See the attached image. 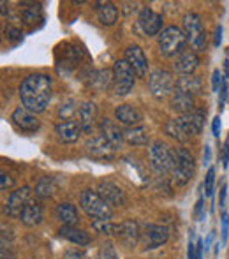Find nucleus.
I'll return each instance as SVG.
<instances>
[{
  "mask_svg": "<svg viewBox=\"0 0 229 259\" xmlns=\"http://www.w3.org/2000/svg\"><path fill=\"white\" fill-rule=\"evenodd\" d=\"M53 96V79L48 74L35 72L21 81L20 97L25 108L32 113H42Z\"/></svg>",
  "mask_w": 229,
  "mask_h": 259,
  "instance_id": "nucleus-1",
  "label": "nucleus"
},
{
  "mask_svg": "<svg viewBox=\"0 0 229 259\" xmlns=\"http://www.w3.org/2000/svg\"><path fill=\"white\" fill-rule=\"evenodd\" d=\"M203 125H205V111L203 109H194L191 113L180 115L178 118L168 120L164 125V131L173 140L187 141L192 136L201 133Z\"/></svg>",
  "mask_w": 229,
  "mask_h": 259,
  "instance_id": "nucleus-2",
  "label": "nucleus"
},
{
  "mask_svg": "<svg viewBox=\"0 0 229 259\" xmlns=\"http://www.w3.org/2000/svg\"><path fill=\"white\" fill-rule=\"evenodd\" d=\"M196 169L194 157L185 148H174L173 150V169L171 177L173 182L176 185H185L187 182H191L192 175Z\"/></svg>",
  "mask_w": 229,
  "mask_h": 259,
  "instance_id": "nucleus-3",
  "label": "nucleus"
},
{
  "mask_svg": "<svg viewBox=\"0 0 229 259\" xmlns=\"http://www.w3.org/2000/svg\"><path fill=\"white\" fill-rule=\"evenodd\" d=\"M79 205H81V208L85 210V213L88 217H94L96 221H99V219L110 221L113 217L111 206L96 191H83L81 196H79Z\"/></svg>",
  "mask_w": 229,
  "mask_h": 259,
  "instance_id": "nucleus-4",
  "label": "nucleus"
},
{
  "mask_svg": "<svg viewBox=\"0 0 229 259\" xmlns=\"http://www.w3.org/2000/svg\"><path fill=\"white\" fill-rule=\"evenodd\" d=\"M187 45L184 30L178 27H166L159 34V48L164 57H174V55L184 53V48Z\"/></svg>",
  "mask_w": 229,
  "mask_h": 259,
  "instance_id": "nucleus-5",
  "label": "nucleus"
},
{
  "mask_svg": "<svg viewBox=\"0 0 229 259\" xmlns=\"http://www.w3.org/2000/svg\"><path fill=\"white\" fill-rule=\"evenodd\" d=\"M134 78H136V72L132 71L129 62H127L125 58H123V60H116L113 65V92H115V96H118V97L127 96L134 87Z\"/></svg>",
  "mask_w": 229,
  "mask_h": 259,
  "instance_id": "nucleus-6",
  "label": "nucleus"
},
{
  "mask_svg": "<svg viewBox=\"0 0 229 259\" xmlns=\"http://www.w3.org/2000/svg\"><path fill=\"white\" fill-rule=\"evenodd\" d=\"M174 85H176V81L173 79L171 72L164 71V69H154V71L150 72V76H148L150 92H152V96L159 101L173 96Z\"/></svg>",
  "mask_w": 229,
  "mask_h": 259,
  "instance_id": "nucleus-7",
  "label": "nucleus"
},
{
  "mask_svg": "<svg viewBox=\"0 0 229 259\" xmlns=\"http://www.w3.org/2000/svg\"><path fill=\"white\" fill-rule=\"evenodd\" d=\"M148 159L150 164L159 175H168L173 169V150L168 145L155 141L148 148Z\"/></svg>",
  "mask_w": 229,
  "mask_h": 259,
  "instance_id": "nucleus-8",
  "label": "nucleus"
},
{
  "mask_svg": "<svg viewBox=\"0 0 229 259\" xmlns=\"http://www.w3.org/2000/svg\"><path fill=\"white\" fill-rule=\"evenodd\" d=\"M184 34L187 41L194 46V50H205L206 32L203 28L201 16L196 13H187L184 16Z\"/></svg>",
  "mask_w": 229,
  "mask_h": 259,
  "instance_id": "nucleus-9",
  "label": "nucleus"
},
{
  "mask_svg": "<svg viewBox=\"0 0 229 259\" xmlns=\"http://www.w3.org/2000/svg\"><path fill=\"white\" fill-rule=\"evenodd\" d=\"M138 28L141 30V34L145 35H157L161 34L162 28V16L155 11H152L150 7H143L140 11L138 16Z\"/></svg>",
  "mask_w": 229,
  "mask_h": 259,
  "instance_id": "nucleus-10",
  "label": "nucleus"
},
{
  "mask_svg": "<svg viewBox=\"0 0 229 259\" xmlns=\"http://www.w3.org/2000/svg\"><path fill=\"white\" fill-rule=\"evenodd\" d=\"M30 196H32V191H30V187H27V185L18 189V191H14L6 203V213L13 219L21 217L23 210L27 208L28 203H30Z\"/></svg>",
  "mask_w": 229,
  "mask_h": 259,
  "instance_id": "nucleus-11",
  "label": "nucleus"
},
{
  "mask_svg": "<svg viewBox=\"0 0 229 259\" xmlns=\"http://www.w3.org/2000/svg\"><path fill=\"white\" fill-rule=\"evenodd\" d=\"M85 148H86V154L96 160H113L115 159L116 148L110 141L104 140L103 136H96V138H92V140H88Z\"/></svg>",
  "mask_w": 229,
  "mask_h": 259,
  "instance_id": "nucleus-12",
  "label": "nucleus"
},
{
  "mask_svg": "<svg viewBox=\"0 0 229 259\" xmlns=\"http://www.w3.org/2000/svg\"><path fill=\"white\" fill-rule=\"evenodd\" d=\"M11 120H13V123L18 129L25 131V133H35L41 127V122L37 120L35 113L28 111L25 106H20V108L14 109L13 115H11Z\"/></svg>",
  "mask_w": 229,
  "mask_h": 259,
  "instance_id": "nucleus-13",
  "label": "nucleus"
},
{
  "mask_svg": "<svg viewBox=\"0 0 229 259\" xmlns=\"http://www.w3.org/2000/svg\"><path fill=\"white\" fill-rule=\"evenodd\" d=\"M169 238V231L164 226H157V224H148L145 228V249H157V247L164 245Z\"/></svg>",
  "mask_w": 229,
  "mask_h": 259,
  "instance_id": "nucleus-14",
  "label": "nucleus"
},
{
  "mask_svg": "<svg viewBox=\"0 0 229 259\" xmlns=\"http://www.w3.org/2000/svg\"><path fill=\"white\" fill-rule=\"evenodd\" d=\"M125 60L129 62V65L132 67V71L136 72L138 78H145V76H147L148 60L140 46H136V45L129 46V48L125 50Z\"/></svg>",
  "mask_w": 229,
  "mask_h": 259,
  "instance_id": "nucleus-15",
  "label": "nucleus"
},
{
  "mask_svg": "<svg viewBox=\"0 0 229 259\" xmlns=\"http://www.w3.org/2000/svg\"><path fill=\"white\" fill-rule=\"evenodd\" d=\"M97 192L110 206H122L125 203V194L113 182H101L99 187H97Z\"/></svg>",
  "mask_w": 229,
  "mask_h": 259,
  "instance_id": "nucleus-16",
  "label": "nucleus"
},
{
  "mask_svg": "<svg viewBox=\"0 0 229 259\" xmlns=\"http://www.w3.org/2000/svg\"><path fill=\"white\" fill-rule=\"evenodd\" d=\"M55 134L62 143H74L81 134V125L76 120H62L60 123H57Z\"/></svg>",
  "mask_w": 229,
  "mask_h": 259,
  "instance_id": "nucleus-17",
  "label": "nucleus"
},
{
  "mask_svg": "<svg viewBox=\"0 0 229 259\" xmlns=\"http://www.w3.org/2000/svg\"><path fill=\"white\" fill-rule=\"evenodd\" d=\"M115 116L120 123H123V125H127V127L140 125L141 118H143L140 109L134 108V106H130V104H120L118 108L115 109Z\"/></svg>",
  "mask_w": 229,
  "mask_h": 259,
  "instance_id": "nucleus-18",
  "label": "nucleus"
},
{
  "mask_svg": "<svg viewBox=\"0 0 229 259\" xmlns=\"http://www.w3.org/2000/svg\"><path fill=\"white\" fill-rule=\"evenodd\" d=\"M199 65V58L194 52H184L176 57L174 60V71L181 76H189L198 69Z\"/></svg>",
  "mask_w": 229,
  "mask_h": 259,
  "instance_id": "nucleus-19",
  "label": "nucleus"
},
{
  "mask_svg": "<svg viewBox=\"0 0 229 259\" xmlns=\"http://www.w3.org/2000/svg\"><path fill=\"white\" fill-rule=\"evenodd\" d=\"M101 136L106 141H110L115 148H118L123 141V131H120L118 125L111 122L110 118H103L101 120Z\"/></svg>",
  "mask_w": 229,
  "mask_h": 259,
  "instance_id": "nucleus-20",
  "label": "nucleus"
},
{
  "mask_svg": "<svg viewBox=\"0 0 229 259\" xmlns=\"http://www.w3.org/2000/svg\"><path fill=\"white\" fill-rule=\"evenodd\" d=\"M174 90L178 92H184L189 94V96L196 97L201 94V79L194 74H189V76H180L176 79V85H174Z\"/></svg>",
  "mask_w": 229,
  "mask_h": 259,
  "instance_id": "nucleus-21",
  "label": "nucleus"
},
{
  "mask_svg": "<svg viewBox=\"0 0 229 259\" xmlns=\"http://www.w3.org/2000/svg\"><path fill=\"white\" fill-rule=\"evenodd\" d=\"M96 115H97V109H96V104L94 103H83L79 106L78 122H79V125H81L83 133H92L94 122H96Z\"/></svg>",
  "mask_w": 229,
  "mask_h": 259,
  "instance_id": "nucleus-22",
  "label": "nucleus"
},
{
  "mask_svg": "<svg viewBox=\"0 0 229 259\" xmlns=\"http://www.w3.org/2000/svg\"><path fill=\"white\" fill-rule=\"evenodd\" d=\"M171 108L174 111L181 113V115H185V113H191L194 111V97L189 96V94H184V92H178V90H174L173 96H171Z\"/></svg>",
  "mask_w": 229,
  "mask_h": 259,
  "instance_id": "nucleus-23",
  "label": "nucleus"
},
{
  "mask_svg": "<svg viewBox=\"0 0 229 259\" xmlns=\"http://www.w3.org/2000/svg\"><path fill=\"white\" fill-rule=\"evenodd\" d=\"M55 213H57V219L64 226H76L79 221L78 210H76V206L71 205V203H60V205L57 206Z\"/></svg>",
  "mask_w": 229,
  "mask_h": 259,
  "instance_id": "nucleus-24",
  "label": "nucleus"
},
{
  "mask_svg": "<svg viewBox=\"0 0 229 259\" xmlns=\"http://www.w3.org/2000/svg\"><path fill=\"white\" fill-rule=\"evenodd\" d=\"M97 16H99L101 23L111 27L118 20V9L111 2H97Z\"/></svg>",
  "mask_w": 229,
  "mask_h": 259,
  "instance_id": "nucleus-25",
  "label": "nucleus"
},
{
  "mask_svg": "<svg viewBox=\"0 0 229 259\" xmlns=\"http://www.w3.org/2000/svg\"><path fill=\"white\" fill-rule=\"evenodd\" d=\"M21 222H23L25 226H28V228H34V226L41 224L42 221V208L39 203H34L30 201L27 205V208L23 210V213H21Z\"/></svg>",
  "mask_w": 229,
  "mask_h": 259,
  "instance_id": "nucleus-26",
  "label": "nucleus"
},
{
  "mask_svg": "<svg viewBox=\"0 0 229 259\" xmlns=\"http://www.w3.org/2000/svg\"><path fill=\"white\" fill-rule=\"evenodd\" d=\"M60 236L69 242L76 243V245H88L90 243V236L88 233H85L83 229H78L74 226H64L60 229Z\"/></svg>",
  "mask_w": 229,
  "mask_h": 259,
  "instance_id": "nucleus-27",
  "label": "nucleus"
},
{
  "mask_svg": "<svg viewBox=\"0 0 229 259\" xmlns=\"http://www.w3.org/2000/svg\"><path fill=\"white\" fill-rule=\"evenodd\" d=\"M123 140L129 145H147L148 143V131L143 125L127 127L123 131Z\"/></svg>",
  "mask_w": 229,
  "mask_h": 259,
  "instance_id": "nucleus-28",
  "label": "nucleus"
},
{
  "mask_svg": "<svg viewBox=\"0 0 229 259\" xmlns=\"http://www.w3.org/2000/svg\"><path fill=\"white\" fill-rule=\"evenodd\" d=\"M120 238L125 245L134 247L138 243V238H140V229H138V224L132 221H127L122 224V233H120Z\"/></svg>",
  "mask_w": 229,
  "mask_h": 259,
  "instance_id": "nucleus-29",
  "label": "nucleus"
},
{
  "mask_svg": "<svg viewBox=\"0 0 229 259\" xmlns=\"http://www.w3.org/2000/svg\"><path fill=\"white\" fill-rule=\"evenodd\" d=\"M94 229L101 235H108V236H118L120 238V233H122V224H113L111 221H94Z\"/></svg>",
  "mask_w": 229,
  "mask_h": 259,
  "instance_id": "nucleus-30",
  "label": "nucleus"
},
{
  "mask_svg": "<svg viewBox=\"0 0 229 259\" xmlns=\"http://www.w3.org/2000/svg\"><path fill=\"white\" fill-rule=\"evenodd\" d=\"M55 191L57 185L52 177H42L35 185V196H39V198H52L55 194Z\"/></svg>",
  "mask_w": 229,
  "mask_h": 259,
  "instance_id": "nucleus-31",
  "label": "nucleus"
},
{
  "mask_svg": "<svg viewBox=\"0 0 229 259\" xmlns=\"http://www.w3.org/2000/svg\"><path fill=\"white\" fill-rule=\"evenodd\" d=\"M92 85L97 90H106L110 87H113V71H108V69L97 71L92 78Z\"/></svg>",
  "mask_w": 229,
  "mask_h": 259,
  "instance_id": "nucleus-32",
  "label": "nucleus"
},
{
  "mask_svg": "<svg viewBox=\"0 0 229 259\" xmlns=\"http://www.w3.org/2000/svg\"><path fill=\"white\" fill-rule=\"evenodd\" d=\"M78 106H76L74 101H67L65 104L60 106V109H58V116H60L62 120H72V116L78 113Z\"/></svg>",
  "mask_w": 229,
  "mask_h": 259,
  "instance_id": "nucleus-33",
  "label": "nucleus"
},
{
  "mask_svg": "<svg viewBox=\"0 0 229 259\" xmlns=\"http://www.w3.org/2000/svg\"><path fill=\"white\" fill-rule=\"evenodd\" d=\"M213 187H215V169L210 167L208 173H206V178H205V191H206V196H213Z\"/></svg>",
  "mask_w": 229,
  "mask_h": 259,
  "instance_id": "nucleus-34",
  "label": "nucleus"
},
{
  "mask_svg": "<svg viewBox=\"0 0 229 259\" xmlns=\"http://www.w3.org/2000/svg\"><path fill=\"white\" fill-rule=\"evenodd\" d=\"M222 81H224V78H222V74H220V71H213V74H212V89H213V92H219L220 87H222Z\"/></svg>",
  "mask_w": 229,
  "mask_h": 259,
  "instance_id": "nucleus-35",
  "label": "nucleus"
},
{
  "mask_svg": "<svg viewBox=\"0 0 229 259\" xmlns=\"http://www.w3.org/2000/svg\"><path fill=\"white\" fill-rule=\"evenodd\" d=\"M35 13H39V6H32L30 9H25L23 11V20L27 21V23L35 21Z\"/></svg>",
  "mask_w": 229,
  "mask_h": 259,
  "instance_id": "nucleus-36",
  "label": "nucleus"
},
{
  "mask_svg": "<svg viewBox=\"0 0 229 259\" xmlns=\"http://www.w3.org/2000/svg\"><path fill=\"white\" fill-rule=\"evenodd\" d=\"M13 184H14L13 178H11L9 175H6L2 171V173H0V189H2V191H7V189L13 187Z\"/></svg>",
  "mask_w": 229,
  "mask_h": 259,
  "instance_id": "nucleus-37",
  "label": "nucleus"
},
{
  "mask_svg": "<svg viewBox=\"0 0 229 259\" xmlns=\"http://www.w3.org/2000/svg\"><path fill=\"white\" fill-rule=\"evenodd\" d=\"M227 235H229V215L226 211H222V242L227 240Z\"/></svg>",
  "mask_w": 229,
  "mask_h": 259,
  "instance_id": "nucleus-38",
  "label": "nucleus"
},
{
  "mask_svg": "<svg viewBox=\"0 0 229 259\" xmlns=\"http://www.w3.org/2000/svg\"><path fill=\"white\" fill-rule=\"evenodd\" d=\"M7 35L11 41H21V32L18 28H7Z\"/></svg>",
  "mask_w": 229,
  "mask_h": 259,
  "instance_id": "nucleus-39",
  "label": "nucleus"
},
{
  "mask_svg": "<svg viewBox=\"0 0 229 259\" xmlns=\"http://www.w3.org/2000/svg\"><path fill=\"white\" fill-rule=\"evenodd\" d=\"M194 215H196V221H203V198L199 199L198 203H196V211H194Z\"/></svg>",
  "mask_w": 229,
  "mask_h": 259,
  "instance_id": "nucleus-40",
  "label": "nucleus"
},
{
  "mask_svg": "<svg viewBox=\"0 0 229 259\" xmlns=\"http://www.w3.org/2000/svg\"><path fill=\"white\" fill-rule=\"evenodd\" d=\"M212 133H213V136H215V138H219V134H220V118H219V116H215V118H213Z\"/></svg>",
  "mask_w": 229,
  "mask_h": 259,
  "instance_id": "nucleus-41",
  "label": "nucleus"
},
{
  "mask_svg": "<svg viewBox=\"0 0 229 259\" xmlns=\"http://www.w3.org/2000/svg\"><path fill=\"white\" fill-rule=\"evenodd\" d=\"M103 259H118V257H116V254H115V250L111 249V245H106V247H104V250H103Z\"/></svg>",
  "mask_w": 229,
  "mask_h": 259,
  "instance_id": "nucleus-42",
  "label": "nucleus"
},
{
  "mask_svg": "<svg viewBox=\"0 0 229 259\" xmlns=\"http://www.w3.org/2000/svg\"><path fill=\"white\" fill-rule=\"evenodd\" d=\"M226 196H227V185L222 184V187H220V201H219L220 208H226Z\"/></svg>",
  "mask_w": 229,
  "mask_h": 259,
  "instance_id": "nucleus-43",
  "label": "nucleus"
},
{
  "mask_svg": "<svg viewBox=\"0 0 229 259\" xmlns=\"http://www.w3.org/2000/svg\"><path fill=\"white\" fill-rule=\"evenodd\" d=\"M187 259H198V254H196V243L189 242V249H187Z\"/></svg>",
  "mask_w": 229,
  "mask_h": 259,
  "instance_id": "nucleus-44",
  "label": "nucleus"
},
{
  "mask_svg": "<svg viewBox=\"0 0 229 259\" xmlns=\"http://www.w3.org/2000/svg\"><path fill=\"white\" fill-rule=\"evenodd\" d=\"M64 259H85V256H83V252H78V250H69V252H65Z\"/></svg>",
  "mask_w": 229,
  "mask_h": 259,
  "instance_id": "nucleus-45",
  "label": "nucleus"
},
{
  "mask_svg": "<svg viewBox=\"0 0 229 259\" xmlns=\"http://www.w3.org/2000/svg\"><path fill=\"white\" fill-rule=\"evenodd\" d=\"M219 94H220V104H224V101H226V96H227V81H226V78H224L222 87H220Z\"/></svg>",
  "mask_w": 229,
  "mask_h": 259,
  "instance_id": "nucleus-46",
  "label": "nucleus"
},
{
  "mask_svg": "<svg viewBox=\"0 0 229 259\" xmlns=\"http://www.w3.org/2000/svg\"><path fill=\"white\" fill-rule=\"evenodd\" d=\"M229 166V136L226 140V143H224V167Z\"/></svg>",
  "mask_w": 229,
  "mask_h": 259,
  "instance_id": "nucleus-47",
  "label": "nucleus"
},
{
  "mask_svg": "<svg viewBox=\"0 0 229 259\" xmlns=\"http://www.w3.org/2000/svg\"><path fill=\"white\" fill-rule=\"evenodd\" d=\"M220 42H222V27H217L215 28V46H219Z\"/></svg>",
  "mask_w": 229,
  "mask_h": 259,
  "instance_id": "nucleus-48",
  "label": "nucleus"
},
{
  "mask_svg": "<svg viewBox=\"0 0 229 259\" xmlns=\"http://www.w3.org/2000/svg\"><path fill=\"white\" fill-rule=\"evenodd\" d=\"M210 157H212V150H210V147H205V155H203V162L210 164Z\"/></svg>",
  "mask_w": 229,
  "mask_h": 259,
  "instance_id": "nucleus-49",
  "label": "nucleus"
},
{
  "mask_svg": "<svg viewBox=\"0 0 229 259\" xmlns=\"http://www.w3.org/2000/svg\"><path fill=\"white\" fill-rule=\"evenodd\" d=\"M213 236H215V231H212V233H210V235H208V238H206V242H205V250H206V249H208V247H210V243H212Z\"/></svg>",
  "mask_w": 229,
  "mask_h": 259,
  "instance_id": "nucleus-50",
  "label": "nucleus"
}]
</instances>
